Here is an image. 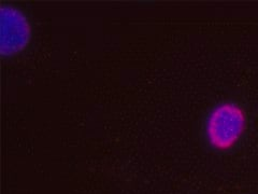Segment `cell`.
Masks as SVG:
<instances>
[{"label": "cell", "instance_id": "obj_1", "mask_svg": "<svg viewBox=\"0 0 258 194\" xmlns=\"http://www.w3.org/2000/svg\"><path fill=\"white\" fill-rule=\"evenodd\" d=\"M248 131L247 107L239 100L225 99L206 111L200 125V139L213 155L229 156L245 141Z\"/></svg>", "mask_w": 258, "mask_h": 194}, {"label": "cell", "instance_id": "obj_2", "mask_svg": "<svg viewBox=\"0 0 258 194\" xmlns=\"http://www.w3.org/2000/svg\"><path fill=\"white\" fill-rule=\"evenodd\" d=\"M30 23L19 8L4 6L2 9V53L11 58L25 48L30 40Z\"/></svg>", "mask_w": 258, "mask_h": 194}]
</instances>
